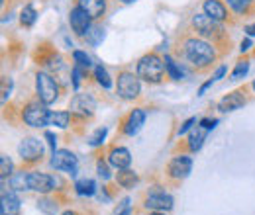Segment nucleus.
<instances>
[{
    "label": "nucleus",
    "mask_w": 255,
    "mask_h": 215,
    "mask_svg": "<svg viewBox=\"0 0 255 215\" xmlns=\"http://www.w3.org/2000/svg\"><path fill=\"white\" fill-rule=\"evenodd\" d=\"M18 154L22 156L24 162H37L43 156V145L35 137H26L18 145Z\"/></svg>",
    "instance_id": "obj_9"
},
{
    "label": "nucleus",
    "mask_w": 255,
    "mask_h": 215,
    "mask_svg": "<svg viewBox=\"0 0 255 215\" xmlns=\"http://www.w3.org/2000/svg\"><path fill=\"white\" fill-rule=\"evenodd\" d=\"M106 133H108V129H106V127H98L95 133L89 137V143H91L93 147H96V145H102V141L106 139Z\"/></svg>",
    "instance_id": "obj_32"
},
{
    "label": "nucleus",
    "mask_w": 255,
    "mask_h": 215,
    "mask_svg": "<svg viewBox=\"0 0 255 215\" xmlns=\"http://www.w3.org/2000/svg\"><path fill=\"white\" fill-rule=\"evenodd\" d=\"M143 208L149 212H169V210H173V198L169 194H165L163 190L151 192L143 200Z\"/></svg>",
    "instance_id": "obj_12"
},
{
    "label": "nucleus",
    "mask_w": 255,
    "mask_h": 215,
    "mask_svg": "<svg viewBox=\"0 0 255 215\" xmlns=\"http://www.w3.org/2000/svg\"><path fill=\"white\" fill-rule=\"evenodd\" d=\"M71 114H77L81 118H91L96 110V102L91 94H75L69 104Z\"/></svg>",
    "instance_id": "obj_10"
},
{
    "label": "nucleus",
    "mask_w": 255,
    "mask_h": 215,
    "mask_svg": "<svg viewBox=\"0 0 255 215\" xmlns=\"http://www.w3.org/2000/svg\"><path fill=\"white\" fill-rule=\"evenodd\" d=\"M252 2H254V0H228L230 8H232L236 14H240V16H244V14H248V12L252 10Z\"/></svg>",
    "instance_id": "obj_25"
},
{
    "label": "nucleus",
    "mask_w": 255,
    "mask_h": 215,
    "mask_svg": "<svg viewBox=\"0 0 255 215\" xmlns=\"http://www.w3.org/2000/svg\"><path fill=\"white\" fill-rule=\"evenodd\" d=\"M35 88H37V98L43 104H47V106L53 104L59 98V84L47 72H37V76H35Z\"/></svg>",
    "instance_id": "obj_3"
},
{
    "label": "nucleus",
    "mask_w": 255,
    "mask_h": 215,
    "mask_svg": "<svg viewBox=\"0 0 255 215\" xmlns=\"http://www.w3.org/2000/svg\"><path fill=\"white\" fill-rule=\"evenodd\" d=\"M49 114L51 112L47 110V104H43L41 100H37V102H30L24 108L22 118H24V122L28 123L30 127H43V125H47Z\"/></svg>",
    "instance_id": "obj_5"
},
{
    "label": "nucleus",
    "mask_w": 255,
    "mask_h": 215,
    "mask_svg": "<svg viewBox=\"0 0 255 215\" xmlns=\"http://www.w3.org/2000/svg\"><path fill=\"white\" fill-rule=\"evenodd\" d=\"M71 122V112H51L49 114V120H47V125H55V127H61L65 129Z\"/></svg>",
    "instance_id": "obj_24"
},
{
    "label": "nucleus",
    "mask_w": 255,
    "mask_h": 215,
    "mask_svg": "<svg viewBox=\"0 0 255 215\" xmlns=\"http://www.w3.org/2000/svg\"><path fill=\"white\" fill-rule=\"evenodd\" d=\"M224 74H226V67L222 65V67H218V69H216V72L212 74V78H214V80H220Z\"/></svg>",
    "instance_id": "obj_41"
},
{
    "label": "nucleus",
    "mask_w": 255,
    "mask_h": 215,
    "mask_svg": "<svg viewBox=\"0 0 255 215\" xmlns=\"http://www.w3.org/2000/svg\"><path fill=\"white\" fill-rule=\"evenodd\" d=\"M192 170V158L187 154L173 156L167 164V176L173 180H185Z\"/></svg>",
    "instance_id": "obj_7"
},
{
    "label": "nucleus",
    "mask_w": 255,
    "mask_h": 215,
    "mask_svg": "<svg viewBox=\"0 0 255 215\" xmlns=\"http://www.w3.org/2000/svg\"><path fill=\"white\" fill-rule=\"evenodd\" d=\"M28 182H30V190L37 194H49L55 188V178L43 172H28Z\"/></svg>",
    "instance_id": "obj_13"
},
{
    "label": "nucleus",
    "mask_w": 255,
    "mask_h": 215,
    "mask_svg": "<svg viewBox=\"0 0 255 215\" xmlns=\"http://www.w3.org/2000/svg\"><path fill=\"white\" fill-rule=\"evenodd\" d=\"M248 71H250V63H248V61H240L238 65H236L234 72H232V78H234V80H238V78L246 76V74H248Z\"/></svg>",
    "instance_id": "obj_33"
},
{
    "label": "nucleus",
    "mask_w": 255,
    "mask_h": 215,
    "mask_svg": "<svg viewBox=\"0 0 255 215\" xmlns=\"http://www.w3.org/2000/svg\"><path fill=\"white\" fill-rule=\"evenodd\" d=\"M95 76H96V82H98L102 88H110V86H112V78H110V74H108V71H106L104 67H96Z\"/></svg>",
    "instance_id": "obj_28"
},
{
    "label": "nucleus",
    "mask_w": 255,
    "mask_h": 215,
    "mask_svg": "<svg viewBox=\"0 0 255 215\" xmlns=\"http://www.w3.org/2000/svg\"><path fill=\"white\" fill-rule=\"evenodd\" d=\"M73 59L77 63V67H81V69H91V67H93L91 57H89L85 51H73Z\"/></svg>",
    "instance_id": "obj_30"
},
{
    "label": "nucleus",
    "mask_w": 255,
    "mask_h": 215,
    "mask_svg": "<svg viewBox=\"0 0 255 215\" xmlns=\"http://www.w3.org/2000/svg\"><path fill=\"white\" fill-rule=\"evenodd\" d=\"M194 123H196V118H189L187 122H185L183 125H181V127H179V135H185L189 129H192V125H194Z\"/></svg>",
    "instance_id": "obj_36"
},
{
    "label": "nucleus",
    "mask_w": 255,
    "mask_h": 215,
    "mask_svg": "<svg viewBox=\"0 0 255 215\" xmlns=\"http://www.w3.org/2000/svg\"><path fill=\"white\" fill-rule=\"evenodd\" d=\"M165 67H167V72H169V76L173 80H181L183 78V71L177 67V63L173 61L169 55H165Z\"/></svg>",
    "instance_id": "obj_29"
},
{
    "label": "nucleus",
    "mask_w": 255,
    "mask_h": 215,
    "mask_svg": "<svg viewBox=\"0 0 255 215\" xmlns=\"http://www.w3.org/2000/svg\"><path fill=\"white\" fill-rule=\"evenodd\" d=\"M139 76L137 74H133V72H120V76H118V84H116V90H118V96L122 98V100H133V98H137L139 92H141V84H139Z\"/></svg>",
    "instance_id": "obj_6"
},
{
    "label": "nucleus",
    "mask_w": 255,
    "mask_h": 215,
    "mask_svg": "<svg viewBox=\"0 0 255 215\" xmlns=\"http://www.w3.org/2000/svg\"><path fill=\"white\" fill-rule=\"evenodd\" d=\"M192 28L198 31L202 37L212 39V41L222 39V35H224V30H222V26H220V22L212 20V18L206 16V14H194V16H192Z\"/></svg>",
    "instance_id": "obj_4"
},
{
    "label": "nucleus",
    "mask_w": 255,
    "mask_h": 215,
    "mask_svg": "<svg viewBox=\"0 0 255 215\" xmlns=\"http://www.w3.org/2000/svg\"><path fill=\"white\" fill-rule=\"evenodd\" d=\"M206 135H208V129H204L202 125H198L191 135H189V149H191V151H198V149L202 147Z\"/></svg>",
    "instance_id": "obj_21"
},
{
    "label": "nucleus",
    "mask_w": 255,
    "mask_h": 215,
    "mask_svg": "<svg viewBox=\"0 0 255 215\" xmlns=\"http://www.w3.org/2000/svg\"><path fill=\"white\" fill-rule=\"evenodd\" d=\"M108 162H110L114 168L122 170V168H128V166H129L131 154H129V151H128L126 147H116V149H112L110 154H108Z\"/></svg>",
    "instance_id": "obj_18"
},
{
    "label": "nucleus",
    "mask_w": 255,
    "mask_h": 215,
    "mask_svg": "<svg viewBox=\"0 0 255 215\" xmlns=\"http://www.w3.org/2000/svg\"><path fill=\"white\" fill-rule=\"evenodd\" d=\"M35 18H37V12H35L33 6H26V8L22 10V14H20V22H22V26H26V28H30V26L35 24Z\"/></svg>",
    "instance_id": "obj_27"
},
{
    "label": "nucleus",
    "mask_w": 255,
    "mask_h": 215,
    "mask_svg": "<svg viewBox=\"0 0 255 215\" xmlns=\"http://www.w3.org/2000/svg\"><path fill=\"white\" fill-rule=\"evenodd\" d=\"M183 53H185L187 61L198 71L208 69L212 63L216 61V49L208 41L198 39V37H189L183 43Z\"/></svg>",
    "instance_id": "obj_1"
},
{
    "label": "nucleus",
    "mask_w": 255,
    "mask_h": 215,
    "mask_svg": "<svg viewBox=\"0 0 255 215\" xmlns=\"http://www.w3.org/2000/svg\"><path fill=\"white\" fill-rule=\"evenodd\" d=\"M85 37H87V43H91L93 47H96V45L104 39V30H102V28H95V30L89 31Z\"/></svg>",
    "instance_id": "obj_31"
},
{
    "label": "nucleus",
    "mask_w": 255,
    "mask_h": 215,
    "mask_svg": "<svg viewBox=\"0 0 255 215\" xmlns=\"http://www.w3.org/2000/svg\"><path fill=\"white\" fill-rule=\"evenodd\" d=\"M248 104V100H246V96H244V92H232L228 94V96H224L222 100L218 102V110L220 112H236V110H240L242 106H246Z\"/></svg>",
    "instance_id": "obj_15"
},
{
    "label": "nucleus",
    "mask_w": 255,
    "mask_h": 215,
    "mask_svg": "<svg viewBox=\"0 0 255 215\" xmlns=\"http://www.w3.org/2000/svg\"><path fill=\"white\" fill-rule=\"evenodd\" d=\"M81 74H83L81 72V67H75L73 69V86L75 88H79V84H81Z\"/></svg>",
    "instance_id": "obj_39"
},
{
    "label": "nucleus",
    "mask_w": 255,
    "mask_h": 215,
    "mask_svg": "<svg viewBox=\"0 0 255 215\" xmlns=\"http://www.w3.org/2000/svg\"><path fill=\"white\" fill-rule=\"evenodd\" d=\"M61 215H77V214H75V212H63Z\"/></svg>",
    "instance_id": "obj_45"
},
{
    "label": "nucleus",
    "mask_w": 255,
    "mask_h": 215,
    "mask_svg": "<svg viewBox=\"0 0 255 215\" xmlns=\"http://www.w3.org/2000/svg\"><path fill=\"white\" fill-rule=\"evenodd\" d=\"M91 16L81 8V6H75L69 14V24H71V30L75 31V35L79 37H85L89 31H91Z\"/></svg>",
    "instance_id": "obj_11"
},
{
    "label": "nucleus",
    "mask_w": 255,
    "mask_h": 215,
    "mask_svg": "<svg viewBox=\"0 0 255 215\" xmlns=\"http://www.w3.org/2000/svg\"><path fill=\"white\" fill-rule=\"evenodd\" d=\"M212 82H214V78H210V80H208V82H204V84H202V86H200V90H198V96H202V94L206 92V90H208V88H210V86H212Z\"/></svg>",
    "instance_id": "obj_42"
},
{
    "label": "nucleus",
    "mask_w": 255,
    "mask_h": 215,
    "mask_svg": "<svg viewBox=\"0 0 255 215\" xmlns=\"http://www.w3.org/2000/svg\"><path fill=\"white\" fill-rule=\"evenodd\" d=\"M165 59H161L159 55L155 53H149V55H143L139 61H137V76L149 84H157L163 80L165 76Z\"/></svg>",
    "instance_id": "obj_2"
},
{
    "label": "nucleus",
    "mask_w": 255,
    "mask_h": 215,
    "mask_svg": "<svg viewBox=\"0 0 255 215\" xmlns=\"http://www.w3.org/2000/svg\"><path fill=\"white\" fill-rule=\"evenodd\" d=\"M45 139H47V143H49V147H51V151L55 153V145H57V137L51 133V131H47L45 133Z\"/></svg>",
    "instance_id": "obj_40"
},
{
    "label": "nucleus",
    "mask_w": 255,
    "mask_h": 215,
    "mask_svg": "<svg viewBox=\"0 0 255 215\" xmlns=\"http://www.w3.org/2000/svg\"><path fill=\"white\" fill-rule=\"evenodd\" d=\"M246 33L252 37V35H255V24H250V26H246Z\"/></svg>",
    "instance_id": "obj_44"
},
{
    "label": "nucleus",
    "mask_w": 255,
    "mask_h": 215,
    "mask_svg": "<svg viewBox=\"0 0 255 215\" xmlns=\"http://www.w3.org/2000/svg\"><path fill=\"white\" fill-rule=\"evenodd\" d=\"M49 164H51L55 170H61V172H67V174L75 176V174H77V164H79V158L71 153V151H65V149H61V151H55V153L51 154Z\"/></svg>",
    "instance_id": "obj_8"
},
{
    "label": "nucleus",
    "mask_w": 255,
    "mask_h": 215,
    "mask_svg": "<svg viewBox=\"0 0 255 215\" xmlns=\"http://www.w3.org/2000/svg\"><path fill=\"white\" fill-rule=\"evenodd\" d=\"M75 190L79 196H95L96 194V182L91 178H83L75 182Z\"/></svg>",
    "instance_id": "obj_23"
},
{
    "label": "nucleus",
    "mask_w": 255,
    "mask_h": 215,
    "mask_svg": "<svg viewBox=\"0 0 255 215\" xmlns=\"http://www.w3.org/2000/svg\"><path fill=\"white\" fill-rule=\"evenodd\" d=\"M120 2H124V4H129V2H133V0H120Z\"/></svg>",
    "instance_id": "obj_47"
},
{
    "label": "nucleus",
    "mask_w": 255,
    "mask_h": 215,
    "mask_svg": "<svg viewBox=\"0 0 255 215\" xmlns=\"http://www.w3.org/2000/svg\"><path fill=\"white\" fill-rule=\"evenodd\" d=\"M96 172H98V176H100L102 180H108V178H110V168H108V164L102 162V160H98V164H96Z\"/></svg>",
    "instance_id": "obj_35"
},
{
    "label": "nucleus",
    "mask_w": 255,
    "mask_h": 215,
    "mask_svg": "<svg viewBox=\"0 0 255 215\" xmlns=\"http://www.w3.org/2000/svg\"><path fill=\"white\" fill-rule=\"evenodd\" d=\"M0 212L2 215H18L20 214V198L16 196L14 190H4L2 200H0Z\"/></svg>",
    "instance_id": "obj_14"
},
{
    "label": "nucleus",
    "mask_w": 255,
    "mask_h": 215,
    "mask_svg": "<svg viewBox=\"0 0 255 215\" xmlns=\"http://www.w3.org/2000/svg\"><path fill=\"white\" fill-rule=\"evenodd\" d=\"M143 123H145V112L141 108L131 110V114L128 116L126 123H124V133L129 135V137H133L135 133H139V129L143 127Z\"/></svg>",
    "instance_id": "obj_16"
},
{
    "label": "nucleus",
    "mask_w": 255,
    "mask_h": 215,
    "mask_svg": "<svg viewBox=\"0 0 255 215\" xmlns=\"http://www.w3.org/2000/svg\"><path fill=\"white\" fill-rule=\"evenodd\" d=\"M202 10L206 16H210L216 22H226L228 20V10L220 0H204L202 2Z\"/></svg>",
    "instance_id": "obj_17"
},
{
    "label": "nucleus",
    "mask_w": 255,
    "mask_h": 215,
    "mask_svg": "<svg viewBox=\"0 0 255 215\" xmlns=\"http://www.w3.org/2000/svg\"><path fill=\"white\" fill-rule=\"evenodd\" d=\"M147 215H165V214H161V212H151V214H147Z\"/></svg>",
    "instance_id": "obj_46"
},
{
    "label": "nucleus",
    "mask_w": 255,
    "mask_h": 215,
    "mask_svg": "<svg viewBox=\"0 0 255 215\" xmlns=\"http://www.w3.org/2000/svg\"><path fill=\"white\" fill-rule=\"evenodd\" d=\"M12 174H14V164H12V160H10L8 154H2V156H0V176H2V180L10 178Z\"/></svg>",
    "instance_id": "obj_26"
},
{
    "label": "nucleus",
    "mask_w": 255,
    "mask_h": 215,
    "mask_svg": "<svg viewBox=\"0 0 255 215\" xmlns=\"http://www.w3.org/2000/svg\"><path fill=\"white\" fill-rule=\"evenodd\" d=\"M114 215H129V200H124V202L120 204V208L116 210V214Z\"/></svg>",
    "instance_id": "obj_38"
},
{
    "label": "nucleus",
    "mask_w": 255,
    "mask_h": 215,
    "mask_svg": "<svg viewBox=\"0 0 255 215\" xmlns=\"http://www.w3.org/2000/svg\"><path fill=\"white\" fill-rule=\"evenodd\" d=\"M200 125L204 127V129H208V131H212L216 125H218V120H210V118H204V120H200Z\"/></svg>",
    "instance_id": "obj_37"
},
{
    "label": "nucleus",
    "mask_w": 255,
    "mask_h": 215,
    "mask_svg": "<svg viewBox=\"0 0 255 215\" xmlns=\"http://www.w3.org/2000/svg\"><path fill=\"white\" fill-rule=\"evenodd\" d=\"M116 182L122 186V188L129 190V188H133V186L137 184V174L133 170H129V168H122L116 174Z\"/></svg>",
    "instance_id": "obj_20"
},
{
    "label": "nucleus",
    "mask_w": 255,
    "mask_h": 215,
    "mask_svg": "<svg viewBox=\"0 0 255 215\" xmlns=\"http://www.w3.org/2000/svg\"><path fill=\"white\" fill-rule=\"evenodd\" d=\"M39 210L45 212L47 215H55L57 214V204L51 202V200H41V202H39Z\"/></svg>",
    "instance_id": "obj_34"
},
{
    "label": "nucleus",
    "mask_w": 255,
    "mask_h": 215,
    "mask_svg": "<svg viewBox=\"0 0 255 215\" xmlns=\"http://www.w3.org/2000/svg\"><path fill=\"white\" fill-rule=\"evenodd\" d=\"M250 47H252V39L248 37V39H244V41H242L240 49H242V53H244V51H250Z\"/></svg>",
    "instance_id": "obj_43"
},
{
    "label": "nucleus",
    "mask_w": 255,
    "mask_h": 215,
    "mask_svg": "<svg viewBox=\"0 0 255 215\" xmlns=\"http://www.w3.org/2000/svg\"><path fill=\"white\" fill-rule=\"evenodd\" d=\"M77 6H81L93 20L102 18L106 12V0H77Z\"/></svg>",
    "instance_id": "obj_19"
},
{
    "label": "nucleus",
    "mask_w": 255,
    "mask_h": 215,
    "mask_svg": "<svg viewBox=\"0 0 255 215\" xmlns=\"http://www.w3.org/2000/svg\"><path fill=\"white\" fill-rule=\"evenodd\" d=\"M10 188L14 192H24V190H30V182H28V172H14L10 176Z\"/></svg>",
    "instance_id": "obj_22"
}]
</instances>
